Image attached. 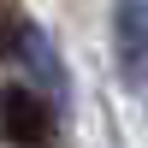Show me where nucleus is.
Listing matches in <instances>:
<instances>
[{"mask_svg":"<svg viewBox=\"0 0 148 148\" xmlns=\"http://www.w3.org/2000/svg\"><path fill=\"white\" fill-rule=\"evenodd\" d=\"M0 136L12 148H47L53 142V107L24 83H6L0 89Z\"/></svg>","mask_w":148,"mask_h":148,"instance_id":"nucleus-1","label":"nucleus"},{"mask_svg":"<svg viewBox=\"0 0 148 148\" xmlns=\"http://www.w3.org/2000/svg\"><path fill=\"white\" fill-rule=\"evenodd\" d=\"M113 53L130 89L148 83V0H119L113 6Z\"/></svg>","mask_w":148,"mask_h":148,"instance_id":"nucleus-2","label":"nucleus"},{"mask_svg":"<svg viewBox=\"0 0 148 148\" xmlns=\"http://www.w3.org/2000/svg\"><path fill=\"white\" fill-rule=\"evenodd\" d=\"M36 36V24L24 18L18 6H6L0 0V59H24V42Z\"/></svg>","mask_w":148,"mask_h":148,"instance_id":"nucleus-3","label":"nucleus"}]
</instances>
